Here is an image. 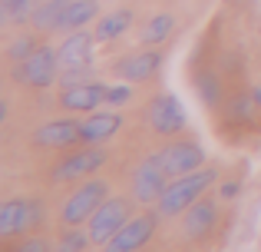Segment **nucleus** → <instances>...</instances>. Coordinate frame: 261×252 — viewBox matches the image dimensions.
I'll return each instance as SVG.
<instances>
[{
    "mask_svg": "<svg viewBox=\"0 0 261 252\" xmlns=\"http://www.w3.org/2000/svg\"><path fill=\"white\" fill-rule=\"evenodd\" d=\"M93 17H96V0H70L57 30H83V24H89Z\"/></svg>",
    "mask_w": 261,
    "mask_h": 252,
    "instance_id": "obj_17",
    "label": "nucleus"
},
{
    "mask_svg": "<svg viewBox=\"0 0 261 252\" xmlns=\"http://www.w3.org/2000/svg\"><path fill=\"white\" fill-rule=\"evenodd\" d=\"M119 126H122V117H119V113H96V117H86L83 123H80V143L96 146V143L109 140V136H113Z\"/></svg>",
    "mask_w": 261,
    "mask_h": 252,
    "instance_id": "obj_13",
    "label": "nucleus"
},
{
    "mask_svg": "<svg viewBox=\"0 0 261 252\" xmlns=\"http://www.w3.org/2000/svg\"><path fill=\"white\" fill-rule=\"evenodd\" d=\"M37 146H73L80 143V123L76 120H57V123H46L33 133Z\"/></svg>",
    "mask_w": 261,
    "mask_h": 252,
    "instance_id": "obj_14",
    "label": "nucleus"
},
{
    "mask_svg": "<svg viewBox=\"0 0 261 252\" xmlns=\"http://www.w3.org/2000/svg\"><path fill=\"white\" fill-rule=\"evenodd\" d=\"M33 17V0H0V24H20Z\"/></svg>",
    "mask_w": 261,
    "mask_h": 252,
    "instance_id": "obj_21",
    "label": "nucleus"
},
{
    "mask_svg": "<svg viewBox=\"0 0 261 252\" xmlns=\"http://www.w3.org/2000/svg\"><path fill=\"white\" fill-rule=\"evenodd\" d=\"M57 73H60V53L53 47H37L27 60H20V80L37 86V90L50 86Z\"/></svg>",
    "mask_w": 261,
    "mask_h": 252,
    "instance_id": "obj_4",
    "label": "nucleus"
},
{
    "mask_svg": "<svg viewBox=\"0 0 261 252\" xmlns=\"http://www.w3.org/2000/svg\"><path fill=\"white\" fill-rule=\"evenodd\" d=\"M17 252H46V242L43 239H27L17 246Z\"/></svg>",
    "mask_w": 261,
    "mask_h": 252,
    "instance_id": "obj_26",
    "label": "nucleus"
},
{
    "mask_svg": "<svg viewBox=\"0 0 261 252\" xmlns=\"http://www.w3.org/2000/svg\"><path fill=\"white\" fill-rule=\"evenodd\" d=\"M152 229H155L152 216H136V219H129L126 226L106 242V252H136V249H142L146 239L152 236Z\"/></svg>",
    "mask_w": 261,
    "mask_h": 252,
    "instance_id": "obj_10",
    "label": "nucleus"
},
{
    "mask_svg": "<svg viewBox=\"0 0 261 252\" xmlns=\"http://www.w3.org/2000/svg\"><path fill=\"white\" fill-rule=\"evenodd\" d=\"M106 163V153L102 149H93V146H83L80 153L66 156L57 169H53V182H70V179H80L86 173H96V169Z\"/></svg>",
    "mask_w": 261,
    "mask_h": 252,
    "instance_id": "obj_9",
    "label": "nucleus"
},
{
    "mask_svg": "<svg viewBox=\"0 0 261 252\" xmlns=\"http://www.w3.org/2000/svg\"><path fill=\"white\" fill-rule=\"evenodd\" d=\"M155 159L162 163V169H166L169 176H189V173H195V169L202 166L205 153H202V146H195V143H169L166 149L155 153Z\"/></svg>",
    "mask_w": 261,
    "mask_h": 252,
    "instance_id": "obj_5",
    "label": "nucleus"
},
{
    "mask_svg": "<svg viewBox=\"0 0 261 252\" xmlns=\"http://www.w3.org/2000/svg\"><path fill=\"white\" fill-rule=\"evenodd\" d=\"M106 199H109V186H106L102 179L86 182V186H80L76 193L66 199V206H63V222H66V226H80V222H86Z\"/></svg>",
    "mask_w": 261,
    "mask_h": 252,
    "instance_id": "obj_2",
    "label": "nucleus"
},
{
    "mask_svg": "<svg viewBox=\"0 0 261 252\" xmlns=\"http://www.w3.org/2000/svg\"><path fill=\"white\" fill-rule=\"evenodd\" d=\"M66 4H70V0H46V4H40L37 10H33L30 20L40 27V30H57V24H60V17H63Z\"/></svg>",
    "mask_w": 261,
    "mask_h": 252,
    "instance_id": "obj_19",
    "label": "nucleus"
},
{
    "mask_svg": "<svg viewBox=\"0 0 261 252\" xmlns=\"http://www.w3.org/2000/svg\"><path fill=\"white\" fill-rule=\"evenodd\" d=\"M37 222H40V202L33 199H7L0 206V236L27 233Z\"/></svg>",
    "mask_w": 261,
    "mask_h": 252,
    "instance_id": "obj_6",
    "label": "nucleus"
},
{
    "mask_svg": "<svg viewBox=\"0 0 261 252\" xmlns=\"http://www.w3.org/2000/svg\"><path fill=\"white\" fill-rule=\"evenodd\" d=\"M129 222V202L126 199H106L93 216H89V239L106 246L116 233Z\"/></svg>",
    "mask_w": 261,
    "mask_h": 252,
    "instance_id": "obj_3",
    "label": "nucleus"
},
{
    "mask_svg": "<svg viewBox=\"0 0 261 252\" xmlns=\"http://www.w3.org/2000/svg\"><path fill=\"white\" fill-rule=\"evenodd\" d=\"M159 63H162V53H155V50H142V53H133V57L122 60V63H119V73H122L126 80H133V83H142V80L155 77Z\"/></svg>",
    "mask_w": 261,
    "mask_h": 252,
    "instance_id": "obj_16",
    "label": "nucleus"
},
{
    "mask_svg": "<svg viewBox=\"0 0 261 252\" xmlns=\"http://www.w3.org/2000/svg\"><path fill=\"white\" fill-rule=\"evenodd\" d=\"M212 182H215V169H195V173H189V176H175V182H169L162 199H159V213L162 216L182 213V209L192 206Z\"/></svg>",
    "mask_w": 261,
    "mask_h": 252,
    "instance_id": "obj_1",
    "label": "nucleus"
},
{
    "mask_svg": "<svg viewBox=\"0 0 261 252\" xmlns=\"http://www.w3.org/2000/svg\"><path fill=\"white\" fill-rule=\"evenodd\" d=\"M133 27V10H116V13H106L96 27V40H116Z\"/></svg>",
    "mask_w": 261,
    "mask_h": 252,
    "instance_id": "obj_18",
    "label": "nucleus"
},
{
    "mask_svg": "<svg viewBox=\"0 0 261 252\" xmlns=\"http://www.w3.org/2000/svg\"><path fill=\"white\" fill-rule=\"evenodd\" d=\"M172 24H175V20L169 17V13H155V17L142 27V37L139 40H142V43H162V40L172 33Z\"/></svg>",
    "mask_w": 261,
    "mask_h": 252,
    "instance_id": "obj_20",
    "label": "nucleus"
},
{
    "mask_svg": "<svg viewBox=\"0 0 261 252\" xmlns=\"http://www.w3.org/2000/svg\"><path fill=\"white\" fill-rule=\"evenodd\" d=\"M60 66L73 70V66H89V57H93V37L86 30H73L70 37L60 43Z\"/></svg>",
    "mask_w": 261,
    "mask_h": 252,
    "instance_id": "obj_11",
    "label": "nucleus"
},
{
    "mask_svg": "<svg viewBox=\"0 0 261 252\" xmlns=\"http://www.w3.org/2000/svg\"><path fill=\"white\" fill-rule=\"evenodd\" d=\"M238 196V182H225L222 186V199H235Z\"/></svg>",
    "mask_w": 261,
    "mask_h": 252,
    "instance_id": "obj_27",
    "label": "nucleus"
},
{
    "mask_svg": "<svg viewBox=\"0 0 261 252\" xmlns=\"http://www.w3.org/2000/svg\"><path fill=\"white\" fill-rule=\"evenodd\" d=\"M86 242H93V239L83 236L76 226H70V229H66V236L60 239V249L57 252H86Z\"/></svg>",
    "mask_w": 261,
    "mask_h": 252,
    "instance_id": "obj_22",
    "label": "nucleus"
},
{
    "mask_svg": "<svg viewBox=\"0 0 261 252\" xmlns=\"http://www.w3.org/2000/svg\"><path fill=\"white\" fill-rule=\"evenodd\" d=\"M33 50H37V40H33V37H20V40H13V43H10V60H17V63H20V60H27Z\"/></svg>",
    "mask_w": 261,
    "mask_h": 252,
    "instance_id": "obj_23",
    "label": "nucleus"
},
{
    "mask_svg": "<svg viewBox=\"0 0 261 252\" xmlns=\"http://www.w3.org/2000/svg\"><path fill=\"white\" fill-rule=\"evenodd\" d=\"M198 90H202V100H205V103H218V80L215 77L202 73V77H198Z\"/></svg>",
    "mask_w": 261,
    "mask_h": 252,
    "instance_id": "obj_24",
    "label": "nucleus"
},
{
    "mask_svg": "<svg viewBox=\"0 0 261 252\" xmlns=\"http://www.w3.org/2000/svg\"><path fill=\"white\" fill-rule=\"evenodd\" d=\"M149 123H152V129H155V133H162V136L182 133V129H185V110H182V103H178L172 93L155 97L152 106H149Z\"/></svg>",
    "mask_w": 261,
    "mask_h": 252,
    "instance_id": "obj_7",
    "label": "nucleus"
},
{
    "mask_svg": "<svg viewBox=\"0 0 261 252\" xmlns=\"http://www.w3.org/2000/svg\"><path fill=\"white\" fill-rule=\"evenodd\" d=\"M106 100V86L99 83H76V86H66L63 90V106L66 110H76V113H89Z\"/></svg>",
    "mask_w": 261,
    "mask_h": 252,
    "instance_id": "obj_15",
    "label": "nucleus"
},
{
    "mask_svg": "<svg viewBox=\"0 0 261 252\" xmlns=\"http://www.w3.org/2000/svg\"><path fill=\"white\" fill-rule=\"evenodd\" d=\"M129 97H133V90H129L126 83H122V86H106V103H116V106H119V103H126Z\"/></svg>",
    "mask_w": 261,
    "mask_h": 252,
    "instance_id": "obj_25",
    "label": "nucleus"
},
{
    "mask_svg": "<svg viewBox=\"0 0 261 252\" xmlns=\"http://www.w3.org/2000/svg\"><path fill=\"white\" fill-rule=\"evenodd\" d=\"M218 219V209L212 199H195L189 206V213H185V236L189 239H202V236L212 233V226H215Z\"/></svg>",
    "mask_w": 261,
    "mask_h": 252,
    "instance_id": "obj_12",
    "label": "nucleus"
},
{
    "mask_svg": "<svg viewBox=\"0 0 261 252\" xmlns=\"http://www.w3.org/2000/svg\"><path fill=\"white\" fill-rule=\"evenodd\" d=\"M166 169H162V163L155 159H146L139 169H136V179H133V193L139 202H159L162 193H166Z\"/></svg>",
    "mask_w": 261,
    "mask_h": 252,
    "instance_id": "obj_8",
    "label": "nucleus"
}]
</instances>
